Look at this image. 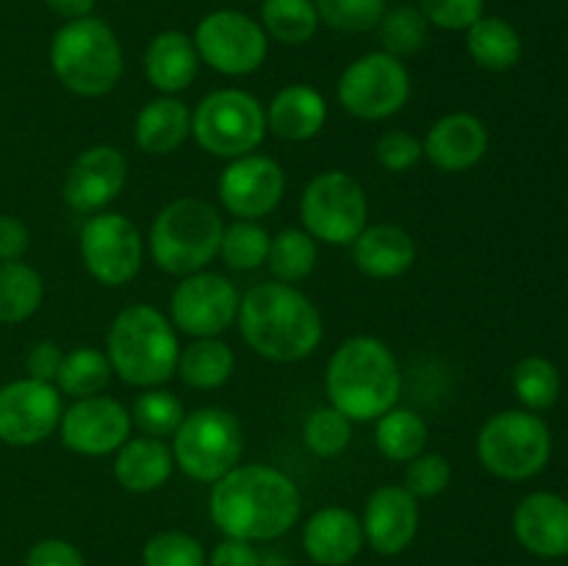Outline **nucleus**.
Returning a JSON list of instances; mask_svg holds the SVG:
<instances>
[{"label":"nucleus","mask_w":568,"mask_h":566,"mask_svg":"<svg viewBox=\"0 0 568 566\" xmlns=\"http://www.w3.org/2000/svg\"><path fill=\"white\" fill-rule=\"evenodd\" d=\"M377 28H381L383 48L394 59L419 53L427 44V37H430V22L425 20V14L416 6H397V9L386 11Z\"/></svg>","instance_id":"obj_35"},{"label":"nucleus","mask_w":568,"mask_h":566,"mask_svg":"<svg viewBox=\"0 0 568 566\" xmlns=\"http://www.w3.org/2000/svg\"><path fill=\"white\" fill-rule=\"evenodd\" d=\"M183 405L175 394L170 392H144L142 397L133 403V422L142 427L144 436L164 438L181 427L183 422Z\"/></svg>","instance_id":"obj_40"},{"label":"nucleus","mask_w":568,"mask_h":566,"mask_svg":"<svg viewBox=\"0 0 568 566\" xmlns=\"http://www.w3.org/2000/svg\"><path fill=\"white\" fill-rule=\"evenodd\" d=\"M222 225L211 203L200 198H181L164 205L150 231L153 261L170 275H194L220 253Z\"/></svg>","instance_id":"obj_6"},{"label":"nucleus","mask_w":568,"mask_h":566,"mask_svg":"<svg viewBox=\"0 0 568 566\" xmlns=\"http://www.w3.org/2000/svg\"><path fill=\"white\" fill-rule=\"evenodd\" d=\"M192 42L200 59L225 75H250L266 59V31L253 17L233 9L205 14Z\"/></svg>","instance_id":"obj_12"},{"label":"nucleus","mask_w":568,"mask_h":566,"mask_svg":"<svg viewBox=\"0 0 568 566\" xmlns=\"http://www.w3.org/2000/svg\"><path fill=\"white\" fill-rule=\"evenodd\" d=\"M316 14L342 33H364L377 28L386 14V0H314Z\"/></svg>","instance_id":"obj_38"},{"label":"nucleus","mask_w":568,"mask_h":566,"mask_svg":"<svg viewBox=\"0 0 568 566\" xmlns=\"http://www.w3.org/2000/svg\"><path fill=\"white\" fill-rule=\"evenodd\" d=\"M244 438L236 416L225 408H197L183 416L175 431L172 458L189 477L203 483H216L227 472L236 469L242 458Z\"/></svg>","instance_id":"obj_8"},{"label":"nucleus","mask_w":568,"mask_h":566,"mask_svg":"<svg viewBox=\"0 0 568 566\" xmlns=\"http://www.w3.org/2000/svg\"><path fill=\"white\" fill-rule=\"evenodd\" d=\"M305 233L327 244H353L366 228V194L349 172H322L300 200Z\"/></svg>","instance_id":"obj_10"},{"label":"nucleus","mask_w":568,"mask_h":566,"mask_svg":"<svg viewBox=\"0 0 568 566\" xmlns=\"http://www.w3.org/2000/svg\"><path fill=\"white\" fill-rule=\"evenodd\" d=\"M297 516V486L272 466H236L211 492V519L227 538L272 542L292 530Z\"/></svg>","instance_id":"obj_1"},{"label":"nucleus","mask_w":568,"mask_h":566,"mask_svg":"<svg viewBox=\"0 0 568 566\" xmlns=\"http://www.w3.org/2000/svg\"><path fill=\"white\" fill-rule=\"evenodd\" d=\"M375 442L388 461H414L427 444V425L414 411L392 408L377 416Z\"/></svg>","instance_id":"obj_31"},{"label":"nucleus","mask_w":568,"mask_h":566,"mask_svg":"<svg viewBox=\"0 0 568 566\" xmlns=\"http://www.w3.org/2000/svg\"><path fill=\"white\" fill-rule=\"evenodd\" d=\"M449 461L444 455H416L405 469V488L414 497H436L449 486Z\"/></svg>","instance_id":"obj_42"},{"label":"nucleus","mask_w":568,"mask_h":566,"mask_svg":"<svg viewBox=\"0 0 568 566\" xmlns=\"http://www.w3.org/2000/svg\"><path fill=\"white\" fill-rule=\"evenodd\" d=\"M552 436L532 411H503L483 425L477 436V458L503 481H527L547 466Z\"/></svg>","instance_id":"obj_7"},{"label":"nucleus","mask_w":568,"mask_h":566,"mask_svg":"<svg viewBox=\"0 0 568 566\" xmlns=\"http://www.w3.org/2000/svg\"><path fill=\"white\" fill-rule=\"evenodd\" d=\"M353 259L369 277H397L416 261V242L399 225H372L353 242Z\"/></svg>","instance_id":"obj_23"},{"label":"nucleus","mask_w":568,"mask_h":566,"mask_svg":"<svg viewBox=\"0 0 568 566\" xmlns=\"http://www.w3.org/2000/svg\"><path fill=\"white\" fill-rule=\"evenodd\" d=\"M261 20L266 33L283 44L308 42L320 26L314 0H264Z\"/></svg>","instance_id":"obj_33"},{"label":"nucleus","mask_w":568,"mask_h":566,"mask_svg":"<svg viewBox=\"0 0 568 566\" xmlns=\"http://www.w3.org/2000/svg\"><path fill=\"white\" fill-rule=\"evenodd\" d=\"M466 48L480 67L494 72L510 70L521 59V37L503 17H480L466 28Z\"/></svg>","instance_id":"obj_28"},{"label":"nucleus","mask_w":568,"mask_h":566,"mask_svg":"<svg viewBox=\"0 0 568 566\" xmlns=\"http://www.w3.org/2000/svg\"><path fill=\"white\" fill-rule=\"evenodd\" d=\"M114 475L128 492H153L172 475V449L161 438H128L114 461Z\"/></svg>","instance_id":"obj_26"},{"label":"nucleus","mask_w":568,"mask_h":566,"mask_svg":"<svg viewBox=\"0 0 568 566\" xmlns=\"http://www.w3.org/2000/svg\"><path fill=\"white\" fill-rule=\"evenodd\" d=\"M516 538L538 558L568 555V503L552 492L527 494L514 514Z\"/></svg>","instance_id":"obj_20"},{"label":"nucleus","mask_w":568,"mask_h":566,"mask_svg":"<svg viewBox=\"0 0 568 566\" xmlns=\"http://www.w3.org/2000/svg\"><path fill=\"white\" fill-rule=\"evenodd\" d=\"M200 148L222 159L247 155L266 137V114L258 100L242 89H220L200 100L192 117Z\"/></svg>","instance_id":"obj_9"},{"label":"nucleus","mask_w":568,"mask_h":566,"mask_svg":"<svg viewBox=\"0 0 568 566\" xmlns=\"http://www.w3.org/2000/svg\"><path fill=\"white\" fill-rule=\"evenodd\" d=\"M325 117L327 105L322 94L305 83H292V87L281 89L270 103L266 128H272L275 137L288 139V142H305L322 131Z\"/></svg>","instance_id":"obj_25"},{"label":"nucleus","mask_w":568,"mask_h":566,"mask_svg":"<svg viewBox=\"0 0 568 566\" xmlns=\"http://www.w3.org/2000/svg\"><path fill=\"white\" fill-rule=\"evenodd\" d=\"M61 422V394L53 383L11 381L0 386V442L31 447L48 438Z\"/></svg>","instance_id":"obj_14"},{"label":"nucleus","mask_w":568,"mask_h":566,"mask_svg":"<svg viewBox=\"0 0 568 566\" xmlns=\"http://www.w3.org/2000/svg\"><path fill=\"white\" fill-rule=\"evenodd\" d=\"M286 192V178L277 161L266 155H239L220 175V200L233 216L258 220L272 214Z\"/></svg>","instance_id":"obj_16"},{"label":"nucleus","mask_w":568,"mask_h":566,"mask_svg":"<svg viewBox=\"0 0 568 566\" xmlns=\"http://www.w3.org/2000/svg\"><path fill=\"white\" fill-rule=\"evenodd\" d=\"M349 438H353V422L333 405L331 408H316L305 422V444L320 458L342 455L347 449Z\"/></svg>","instance_id":"obj_39"},{"label":"nucleus","mask_w":568,"mask_h":566,"mask_svg":"<svg viewBox=\"0 0 568 566\" xmlns=\"http://www.w3.org/2000/svg\"><path fill=\"white\" fill-rule=\"evenodd\" d=\"M128 161L111 144H94L72 161L64 181V200L75 214H94L122 192Z\"/></svg>","instance_id":"obj_18"},{"label":"nucleus","mask_w":568,"mask_h":566,"mask_svg":"<svg viewBox=\"0 0 568 566\" xmlns=\"http://www.w3.org/2000/svg\"><path fill=\"white\" fill-rule=\"evenodd\" d=\"M111 370L131 386H159L178 370V336L170 320L153 305H131L111 322L109 338Z\"/></svg>","instance_id":"obj_4"},{"label":"nucleus","mask_w":568,"mask_h":566,"mask_svg":"<svg viewBox=\"0 0 568 566\" xmlns=\"http://www.w3.org/2000/svg\"><path fill=\"white\" fill-rule=\"evenodd\" d=\"M233 350L220 338H200L178 358V375L189 388H216L231 377Z\"/></svg>","instance_id":"obj_30"},{"label":"nucleus","mask_w":568,"mask_h":566,"mask_svg":"<svg viewBox=\"0 0 568 566\" xmlns=\"http://www.w3.org/2000/svg\"><path fill=\"white\" fill-rule=\"evenodd\" d=\"M144 566H205V553L200 542L186 533H159L144 544Z\"/></svg>","instance_id":"obj_41"},{"label":"nucleus","mask_w":568,"mask_h":566,"mask_svg":"<svg viewBox=\"0 0 568 566\" xmlns=\"http://www.w3.org/2000/svg\"><path fill=\"white\" fill-rule=\"evenodd\" d=\"M514 388L516 397L527 405L530 411H544L555 405L560 394V375L555 370L552 361L541 358V355H530V358L519 361L514 370Z\"/></svg>","instance_id":"obj_36"},{"label":"nucleus","mask_w":568,"mask_h":566,"mask_svg":"<svg viewBox=\"0 0 568 566\" xmlns=\"http://www.w3.org/2000/svg\"><path fill=\"white\" fill-rule=\"evenodd\" d=\"M486 0H419V11L427 22L444 31H460L483 17Z\"/></svg>","instance_id":"obj_43"},{"label":"nucleus","mask_w":568,"mask_h":566,"mask_svg":"<svg viewBox=\"0 0 568 566\" xmlns=\"http://www.w3.org/2000/svg\"><path fill=\"white\" fill-rule=\"evenodd\" d=\"M26 566H87V560L70 542L44 538V542L33 544L26 558Z\"/></svg>","instance_id":"obj_45"},{"label":"nucleus","mask_w":568,"mask_h":566,"mask_svg":"<svg viewBox=\"0 0 568 566\" xmlns=\"http://www.w3.org/2000/svg\"><path fill=\"white\" fill-rule=\"evenodd\" d=\"M305 553L322 566H344L364 547V525L347 508H322L303 533Z\"/></svg>","instance_id":"obj_22"},{"label":"nucleus","mask_w":568,"mask_h":566,"mask_svg":"<svg viewBox=\"0 0 568 566\" xmlns=\"http://www.w3.org/2000/svg\"><path fill=\"white\" fill-rule=\"evenodd\" d=\"M192 131V114L178 98L153 100L136 117V144L150 155H166L181 148Z\"/></svg>","instance_id":"obj_27"},{"label":"nucleus","mask_w":568,"mask_h":566,"mask_svg":"<svg viewBox=\"0 0 568 566\" xmlns=\"http://www.w3.org/2000/svg\"><path fill=\"white\" fill-rule=\"evenodd\" d=\"M42 277L22 261H0V322L17 325L42 305Z\"/></svg>","instance_id":"obj_29"},{"label":"nucleus","mask_w":568,"mask_h":566,"mask_svg":"<svg viewBox=\"0 0 568 566\" xmlns=\"http://www.w3.org/2000/svg\"><path fill=\"white\" fill-rule=\"evenodd\" d=\"M239 327L250 347L270 361H300L322 338V316L288 283H261L239 303Z\"/></svg>","instance_id":"obj_2"},{"label":"nucleus","mask_w":568,"mask_h":566,"mask_svg":"<svg viewBox=\"0 0 568 566\" xmlns=\"http://www.w3.org/2000/svg\"><path fill=\"white\" fill-rule=\"evenodd\" d=\"M197 48L186 33L164 31L150 42L148 55H144V75L161 92H183L197 78Z\"/></svg>","instance_id":"obj_24"},{"label":"nucleus","mask_w":568,"mask_h":566,"mask_svg":"<svg viewBox=\"0 0 568 566\" xmlns=\"http://www.w3.org/2000/svg\"><path fill=\"white\" fill-rule=\"evenodd\" d=\"M486 125L475 114H464V111L438 120L427 133L425 144H422L427 159L444 172L469 170L486 155Z\"/></svg>","instance_id":"obj_21"},{"label":"nucleus","mask_w":568,"mask_h":566,"mask_svg":"<svg viewBox=\"0 0 568 566\" xmlns=\"http://www.w3.org/2000/svg\"><path fill=\"white\" fill-rule=\"evenodd\" d=\"M266 261H270L272 275L281 283L303 281L316 266V244L305 231L286 228L275 239H270V255H266Z\"/></svg>","instance_id":"obj_34"},{"label":"nucleus","mask_w":568,"mask_h":566,"mask_svg":"<svg viewBox=\"0 0 568 566\" xmlns=\"http://www.w3.org/2000/svg\"><path fill=\"white\" fill-rule=\"evenodd\" d=\"M28 250V228L17 216H0V261H20Z\"/></svg>","instance_id":"obj_47"},{"label":"nucleus","mask_w":568,"mask_h":566,"mask_svg":"<svg viewBox=\"0 0 568 566\" xmlns=\"http://www.w3.org/2000/svg\"><path fill=\"white\" fill-rule=\"evenodd\" d=\"M419 527L416 497L405 486H381L372 492L364 514V538L381 555H397L414 542Z\"/></svg>","instance_id":"obj_19"},{"label":"nucleus","mask_w":568,"mask_h":566,"mask_svg":"<svg viewBox=\"0 0 568 566\" xmlns=\"http://www.w3.org/2000/svg\"><path fill=\"white\" fill-rule=\"evenodd\" d=\"M211 566H261V555L242 538H225L211 555Z\"/></svg>","instance_id":"obj_48"},{"label":"nucleus","mask_w":568,"mask_h":566,"mask_svg":"<svg viewBox=\"0 0 568 566\" xmlns=\"http://www.w3.org/2000/svg\"><path fill=\"white\" fill-rule=\"evenodd\" d=\"M50 67L70 92L81 98H100L120 83V39L109 22L92 14L70 20L55 31L50 44Z\"/></svg>","instance_id":"obj_5"},{"label":"nucleus","mask_w":568,"mask_h":566,"mask_svg":"<svg viewBox=\"0 0 568 566\" xmlns=\"http://www.w3.org/2000/svg\"><path fill=\"white\" fill-rule=\"evenodd\" d=\"M81 255L92 277L105 286H122L142 266V236L122 214L89 216L81 231Z\"/></svg>","instance_id":"obj_15"},{"label":"nucleus","mask_w":568,"mask_h":566,"mask_svg":"<svg viewBox=\"0 0 568 566\" xmlns=\"http://www.w3.org/2000/svg\"><path fill=\"white\" fill-rule=\"evenodd\" d=\"M61 361H64V355H61L59 344H55V342L33 344L31 353H28V358H26L28 377H33V381L53 383L55 375H59Z\"/></svg>","instance_id":"obj_46"},{"label":"nucleus","mask_w":568,"mask_h":566,"mask_svg":"<svg viewBox=\"0 0 568 566\" xmlns=\"http://www.w3.org/2000/svg\"><path fill=\"white\" fill-rule=\"evenodd\" d=\"M377 161L392 172H408L425 155L422 142L408 131H386L377 139Z\"/></svg>","instance_id":"obj_44"},{"label":"nucleus","mask_w":568,"mask_h":566,"mask_svg":"<svg viewBox=\"0 0 568 566\" xmlns=\"http://www.w3.org/2000/svg\"><path fill=\"white\" fill-rule=\"evenodd\" d=\"M220 253L231 270H255L270 255V233L250 220L233 222L222 233Z\"/></svg>","instance_id":"obj_37"},{"label":"nucleus","mask_w":568,"mask_h":566,"mask_svg":"<svg viewBox=\"0 0 568 566\" xmlns=\"http://www.w3.org/2000/svg\"><path fill=\"white\" fill-rule=\"evenodd\" d=\"M44 6L67 20H81V17L92 14L94 0H44Z\"/></svg>","instance_id":"obj_49"},{"label":"nucleus","mask_w":568,"mask_h":566,"mask_svg":"<svg viewBox=\"0 0 568 566\" xmlns=\"http://www.w3.org/2000/svg\"><path fill=\"white\" fill-rule=\"evenodd\" d=\"M111 372L114 370H111L109 355L94 347H78L64 355L55 383H59V392L83 400L103 392L111 381Z\"/></svg>","instance_id":"obj_32"},{"label":"nucleus","mask_w":568,"mask_h":566,"mask_svg":"<svg viewBox=\"0 0 568 566\" xmlns=\"http://www.w3.org/2000/svg\"><path fill=\"white\" fill-rule=\"evenodd\" d=\"M61 442L81 455H105L131 436V416L111 397H83L61 414Z\"/></svg>","instance_id":"obj_17"},{"label":"nucleus","mask_w":568,"mask_h":566,"mask_svg":"<svg viewBox=\"0 0 568 566\" xmlns=\"http://www.w3.org/2000/svg\"><path fill=\"white\" fill-rule=\"evenodd\" d=\"M325 386L333 408L349 422H369L394 408L403 377L397 358L381 338L355 336L333 353Z\"/></svg>","instance_id":"obj_3"},{"label":"nucleus","mask_w":568,"mask_h":566,"mask_svg":"<svg viewBox=\"0 0 568 566\" xmlns=\"http://www.w3.org/2000/svg\"><path fill=\"white\" fill-rule=\"evenodd\" d=\"M239 316L236 286L216 272L186 275L172 292V322L197 338H216Z\"/></svg>","instance_id":"obj_13"},{"label":"nucleus","mask_w":568,"mask_h":566,"mask_svg":"<svg viewBox=\"0 0 568 566\" xmlns=\"http://www.w3.org/2000/svg\"><path fill=\"white\" fill-rule=\"evenodd\" d=\"M410 94L403 61L388 53H366L344 70L338 100L358 120H386L397 114Z\"/></svg>","instance_id":"obj_11"}]
</instances>
